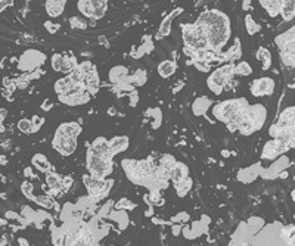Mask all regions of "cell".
I'll list each match as a JSON object with an SVG mask.
<instances>
[{
    "label": "cell",
    "mask_w": 295,
    "mask_h": 246,
    "mask_svg": "<svg viewBox=\"0 0 295 246\" xmlns=\"http://www.w3.org/2000/svg\"><path fill=\"white\" fill-rule=\"evenodd\" d=\"M108 145H110V152L111 155L115 153H120V152L126 151L128 148V137L126 136H117L114 137L113 140H108Z\"/></svg>",
    "instance_id": "cell-14"
},
{
    "label": "cell",
    "mask_w": 295,
    "mask_h": 246,
    "mask_svg": "<svg viewBox=\"0 0 295 246\" xmlns=\"http://www.w3.org/2000/svg\"><path fill=\"white\" fill-rule=\"evenodd\" d=\"M3 224H5V221H3V220H0V226H3Z\"/></svg>",
    "instance_id": "cell-36"
},
{
    "label": "cell",
    "mask_w": 295,
    "mask_h": 246,
    "mask_svg": "<svg viewBox=\"0 0 295 246\" xmlns=\"http://www.w3.org/2000/svg\"><path fill=\"white\" fill-rule=\"evenodd\" d=\"M247 106H248V103L245 99L225 100L214 108V115L217 120H220L226 124H230L235 121V118L240 114V111H244Z\"/></svg>",
    "instance_id": "cell-4"
},
{
    "label": "cell",
    "mask_w": 295,
    "mask_h": 246,
    "mask_svg": "<svg viewBox=\"0 0 295 246\" xmlns=\"http://www.w3.org/2000/svg\"><path fill=\"white\" fill-rule=\"evenodd\" d=\"M33 164L36 165L40 171H47V170L50 168V164L47 162V159L44 158V155H40V153L34 155V158H33Z\"/></svg>",
    "instance_id": "cell-23"
},
{
    "label": "cell",
    "mask_w": 295,
    "mask_h": 246,
    "mask_svg": "<svg viewBox=\"0 0 295 246\" xmlns=\"http://www.w3.org/2000/svg\"><path fill=\"white\" fill-rule=\"evenodd\" d=\"M195 24L204 30L208 46L214 52H220L230 39V19L222 11H204Z\"/></svg>",
    "instance_id": "cell-1"
},
{
    "label": "cell",
    "mask_w": 295,
    "mask_h": 246,
    "mask_svg": "<svg viewBox=\"0 0 295 246\" xmlns=\"http://www.w3.org/2000/svg\"><path fill=\"white\" fill-rule=\"evenodd\" d=\"M65 5H67V2H57V0L55 2H46V11L52 18H57L64 12Z\"/></svg>",
    "instance_id": "cell-18"
},
{
    "label": "cell",
    "mask_w": 295,
    "mask_h": 246,
    "mask_svg": "<svg viewBox=\"0 0 295 246\" xmlns=\"http://www.w3.org/2000/svg\"><path fill=\"white\" fill-rule=\"evenodd\" d=\"M184 178H187V167L182 162H176V165L170 170V180L174 184H179Z\"/></svg>",
    "instance_id": "cell-13"
},
{
    "label": "cell",
    "mask_w": 295,
    "mask_h": 246,
    "mask_svg": "<svg viewBox=\"0 0 295 246\" xmlns=\"http://www.w3.org/2000/svg\"><path fill=\"white\" fill-rule=\"evenodd\" d=\"M21 190H22V193H24L27 198H31V193H33V184H31V183H29V181L22 183V186H21Z\"/></svg>",
    "instance_id": "cell-29"
},
{
    "label": "cell",
    "mask_w": 295,
    "mask_h": 246,
    "mask_svg": "<svg viewBox=\"0 0 295 246\" xmlns=\"http://www.w3.org/2000/svg\"><path fill=\"white\" fill-rule=\"evenodd\" d=\"M74 83L71 80L70 77H64V78H59L57 83H55V92H57L58 96H64L67 93H70L71 90L74 89Z\"/></svg>",
    "instance_id": "cell-15"
},
{
    "label": "cell",
    "mask_w": 295,
    "mask_h": 246,
    "mask_svg": "<svg viewBox=\"0 0 295 246\" xmlns=\"http://www.w3.org/2000/svg\"><path fill=\"white\" fill-rule=\"evenodd\" d=\"M31 173H33L31 168H25V176H31Z\"/></svg>",
    "instance_id": "cell-33"
},
{
    "label": "cell",
    "mask_w": 295,
    "mask_h": 246,
    "mask_svg": "<svg viewBox=\"0 0 295 246\" xmlns=\"http://www.w3.org/2000/svg\"><path fill=\"white\" fill-rule=\"evenodd\" d=\"M93 155H96L102 159H106V161H113V155L110 152V145H108V140L105 137H98L95 139V142L90 145V151Z\"/></svg>",
    "instance_id": "cell-11"
},
{
    "label": "cell",
    "mask_w": 295,
    "mask_h": 246,
    "mask_svg": "<svg viewBox=\"0 0 295 246\" xmlns=\"http://www.w3.org/2000/svg\"><path fill=\"white\" fill-rule=\"evenodd\" d=\"M270 136L279 140H295V106L283 111L279 120L269 130Z\"/></svg>",
    "instance_id": "cell-2"
},
{
    "label": "cell",
    "mask_w": 295,
    "mask_h": 246,
    "mask_svg": "<svg viewBox=\"0 0 295 246\" xmlns=\"http://www.w3.org/2000/svg\"><path fill=\"white\" fill-rule=\"evenodd\" d=\"M281 15L283 18V21L289 22L295 18V0H291V2H282V8H281Z\"/></svg>",
    "instance_id": "cell-17"
},
{
    "label": "cell",
    "mask_w": 295,
    "mask_h": 246,
    "mask_svg": "<svg viewBox=\"0 0 295 246\" xmlns=\"http://www.w3.org/2000/svg\"><path fill=\"white\" fill-rule=\"evenodd\" d=\"M106 2H92V19H100L106 12Z\"/></svg>",
    "instance_id": "cell-20"
},
{
    "label": "cell",
    "mask_w": 295,
    "mask_h": 246,
    "mask_svg": "<svg viewBox=\"0 0 295 246\" xmlns=\"http://www.w3.org/2000/svg\"><path fill=\"white\" fill-rule=\"evenodd\" d=\"M71 22V27L77 28V30H85L86 27H87V22H86L85 19H82V18H77V16H72L70 19Z\"/></svg>",
    "instance_id": "cell-27"
},
{
    "label": "cell",
    "mask_w": 295,
    "mask_h": 246,
    "mask_svg": "<svg viewBox=\"0 0 295 246\" xmlns=\"http://www.w3.org/2000/svg\"><path fill=\"white\" fill-rule=\"evenodd\" d=\"M0 164H2V165L8 164V158H6L5 155H2V156H0Z\"/></svg>",
    "instance_id": "cell-32"
},
{
    "label": "cell",
    "mask_w": 295,
    "mask_h": 246,
    "mask_svg": "<svg viewBox=\"0 0 295 246\" xmlns=\"http://www.w3.org/2000/svg\"><path fill=\"white\" fill-rule=\"evenodd\" d=\"M176 69H177L176 62H173V61H163V62L158 65V74H159L163 78H169V77H171V75L176 72Z\"/></svg>",
    "instance_id": "cell-16"
},
{
    "label": "cell",
    "mask_w": 295,
    "mask_h": 246,
    "mask_svg": "<svg viewBox=\"0 0 295 246\" xmlns=\"http://www.w3.org/2000/svg\"><path fill=\"white\" fill-rule=\"evenodd\" d=\"M245 25H247L248 34H255V33L260 31V25L255 22V19H254L251 15H247V18H245Z\"/></svg>",
    "instance_id": "cell-24"
},
{
    "label": "cell",
    "mask_w": 295,
    "mask_h": 246,
    "mask_svg": "<svg viewBox=\"0 0 295 246\" xmlns=\"http://www.w3.org/2000/svg\"><path fill=\"white\" fill-rule=\"evenodd\" d=\"M253 72V68L248 62H239L238 65H235V74L238 75H250Z\"/></svg>",
    "instance_id": "cell-25"
},
{
    "label": "cell",
    "mask_w": 295,
    "mask_h": 246,
    "mask_svg": "<svg viewBox=\"0 0 295 246\" xmlns=\"http://www.w3.org/2000/svg\"><path fill=\"white\" fill-rule=\"evenodd\" d=\"M52 146H53V149H57L61 155L68 156V155H71L72 152L77 149V137L62 136V134L55 133V139H53V142H52Z\"/></svg>",
    "instance_id": "cell-10"
},
{
    "label": "cell",
    "mask_w": 295,
    "mask_h": 246,
    "mask_svg": "<svg viewBox=\"0 0 295 246\" xmlns=\"http://www.w3.org/2000/svg\"><path fill=\"white\" fill-rule=\"evenodd\" d=\"M87 170L90 176L105 180V177H108L110 173L113 171V161L102 159L96 155H93L92 152L87 151Z\"/></svg>",
    "instance_id": "cell-6"
},
{
    "label": "cell",
    "mask_w": 295,
    "mask_h": 246,
    "mask_svg": "<svg viewBox=\"0 0 295 246\" xmlns=\"http://www.w3.org/2000/svg\"><path fill=\"white\" fill-rule=\"evenodd\" d=\"M177 14H179V12H174V14L169 15V16H167V18L161 22L158 37H166V36H169L170 31H171V21H173V18H174Z\"/></svg>",
    "instance_id": "cell-21"
},
{
    "label": "cell",
    "mask_w": 295,
    "mask_h": 246,
    "mask_svg": "<svg viewBox=\"0 0 295 246\" xmlns=\"http://www.w3.org/2000/svg\"><path fill=\"white\" fill-rule=\"evenodd\" d=\"M260 5L266 9V12L272 18H276L278 15L281 14L282 2H260Z\"/></svg>",
    "instance_id": "cell-19"
},
{
    "label": "cell",
    "mask_w": 295,
    "mask_h": 246,
    "mask_svg": "<svg viewBox=\"0 0 295 246\" xmlns=\"http://www.w3.org/2000/svg\"><path fill=\"white\" fill-rule=\"evenodd\" d=\"M291 198H292V199H294V201H295V189H294V190H292V193H291Z\"/></svg>",
    "instance_id": "cell-35"
},
{
    "label": "cell",
    "mask_w": 295,
    "mask_h": 246,
    "mask_svg": "<svg viewBox=\"0 0 295 246\" xmlns=\"http://www.w3.org/2000/svg\"><path fill=\"white\" fill-rule=\"evenodd\" d=\"M5 131V127H3V124L0 123V133H3Z\"/></svg>",
    "instance_id": "cell-34"
},
{
    "label": "cell",
    "mask_w": 295,
    "mask_h": 246,
    "mask_svg": "<svg viewBox=\"0 0 295 246\" xmlns=\"http://www.w3.org/2000/svg\"><path fill=\"white\" fill-rule=\"evenodd\" d=\"M182 30L183 41L186 44V49H189L192 52H204L210 47L207 36L199 25H197V24H184V25H182Z\"/></svg>",
    "instance_id": "cell-3"
},
{
    "label": "cell",
    "mask_w": 295,
    "mask_h": 246,
    "mask_svg": "<svg viewBox=\"0 0 295 246\" xmlns=\"http://www.w3.org/2000/svg\"><path fill=\"white\" fill-rule=\"evenodd\" d=\"M50 64H52V68L55 69V71H59V72H68V74L77 67L72 58L61 55V53H57V55L52 56Z\"/></svg>",
    "instance_id": "cell-12"
},
{
    "label": "cell",
    "mask_w": 295,
    "mask_h": 246,
    "mask_svg": "<svg viewBox=\"0 0 295 246\" xmlns=\"http://www.w3.org/2000/svg\"><path fill=\"white\" fill-rule=\"evenodd\" d=\"M47 184L52 187V189H58V187H61L62 184L59 183V177H58L57 174H47Z\"/></svg>",
    "instance_id": "cell-28"
},
{
    "label": "cell",
    "mask_w": 295,
    "mask_h": 246,
    "mask_svg": "<svg viewBox=\"0 0 295 246\" xmlns=\"http://www.w3.org/2000/svg\"><path fill=\"white\" fill-rule=\"evenodd\" d=\"M266 118H267V110L263 106V105H260V103H257V105H248V108H247V121H248V125H250V128H251V131H257V130H260L264 123H266Z\"/></svg>",
    "instance_id": "cell-8"
},
{
    "label": "cell",
    "mask_w": 295,
    "mask_h": 246,
    "mask_svg": "<svg viewBox=\"0 0 295 246\" xmlns=\"http://www.w3.org/2000/svg\"><path fill=\"white\" fill-rule=\"evenodd\" d=\"M257 58L263 62V69H269L272 65V58H270V52L266 47H260L257 52Z\"/></svg>",
    "instance_id": "cell-22"
},
{
    "label": "cell",
    "mask_w": 295,
    "mask_h": 246,
    "mask_svg": "<svg viewBox=\"0 0 295 246\" xmlns=\"http://www.w3.org/2000/svg\"><path fill=\"white\" fill-rule=\"evenodd\" d=\"M9 5H12V2H0V12L5 11L6 6H9Z\"/></svg>",
    "instance_id": "cell-30"
},
{
    "label": "cell",
    "mask_w": 295,
    "mask_h": 246,
    "mask_svg": "<svg viewBox=\"0 0 295 246\" xmlns=\"http://www.w3.org/2000/svg\"><path fill=\"white\" fill-rule=\"evenodd\" d=\"M18 128H19V131H22V133H31V131H33V124H31V121L27 120V118H22V120L18 121Z\"/></svg>",
    "instance_id": "cell-26"
},
{
    "label": "cell",
    "mask_w": 295,
    "mask_h": 246,
    "mask_svg": "<svg viewBox=\"0 0 295 246\" xmlns=\"http://www.w3.org/2000/svg\"><path fill=\"white\" fill-rule=\"evenodd\" d=\"M275 87H276V83L272 77H260V78H255L250 84L251 95L255 97H264V96L273 95Z\"/></svg>",
    "instance_id": "cell-9"
},
{
    "label": "cell",
    "mask_w": 295,
    "mask_h": 246,
    "mask_svg": "<svg viewBox=\"0 0 295 246\" xmlns=\"http://www.w3.org/2000/svg\"><path fill=\"white\" fill-rule=\"evenodd\" d=\"M6 115H8V111H6V110H0V123L3 121V118H5Z\"/></svg>",
    "instance_id": "cell-31"
},
{
    "label": "cell",
    "mask_w": 295,
    "mask_h": 246,
    "mask_svg": "<svg viewBox=\"0 0 295 246\" xmlns=\"http://www.w3.org/2000/svg\"><path fill=\"white\" fill-rule=\"evenodd\" d=\"M235 74V65H230L227 64L222 68L214 69L211 72V75L207 80V86L214 95H222L223 90H225L227 81L232 78V75Z\"/></svg>",
    "instance_id": "cell-5"
},
{
    "label": "cell",
    "mask_w": 295,
    "mask_h": 246,
    "mask_svg": "<svg viewBox=\"0 0 295 246\" xmlns=\"http://www.w3.org/2000/svg\"><path fill=\"white\" fill-rule=\"evenodd\" d=\"M292 146H295V140H279V139H272L269 140L264 146V151L261 153V158L263 159H275L278 158L281 153L289 151Z\"/></svg>",
    "instance_id": "cell-7"
}]
</instances>
